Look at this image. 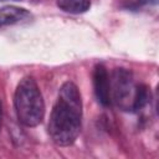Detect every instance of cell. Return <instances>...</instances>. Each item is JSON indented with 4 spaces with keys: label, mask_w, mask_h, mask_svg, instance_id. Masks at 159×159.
<instances>
[{
    "label": "cell",
    "mask_w": 159,
    "mask_h": 159,
    "mask_svg": "<svg viewBox=\"0 0 159 159\" xmlns=\"http://www.w3.org/2000/svg\"><path fill=\"white\" fill-rule=\"evenodd\" d=\"M82 99L73 82H65L58 92L48 120V134L60 147L73 144L81 132Z\"/></svg>",
    "instance_id": "obj_1"
},
{
    "label": "cell",
    "mask_w": 159,
    "mask_h": 159,
    "mask_svg": "<svg viewBox=\"0 0 159 159\" xmlns=\"http://www.w3.org/2000/svg\"><path fill=\"white\" fill-rule=\"evenodd\" d=\"M14 106L19 122L25 127L39 125L45 116L41 91L32 77H24L15 89Z\"/></svg>",
    "instance_id": "obj_2"
},
{
    "label": "cell",
    "mask_w": 159,
    "mask_h": 159,
    "mask_svg": "<svg viewBox=\"0 0 159 159\" xmlns=\"http://www.w3.org/2000/svg\"><path fill=\"white\" fill-rule=\"evenodd\" d=\"M135 87L133 75L127 68H114L109 80L111 101L123 111H132L135 94Z\"/></svg>",
    "instance_id": "obj_3"
},
{
    "label": "cell",
    "mask_w": 159,
    "mask_h": 159,
    "mask_svg": "<svg viewBox=\"0 0 159 159\" xmlns=\"http://www.w3.org/2000/svg\"><path fill=\"white\" fill-rule=\"evenodd\" d=\"M93 87L98 102L103 107H108L111 104L109 76L103 65H96L93 70Z\"/></svg>",
    "instance_id": "obj_4"
},
{
    "label": "cell",
    "mask_w": 159,
    "mask_h": 159,
    "mask_svg": "<svg viewBox=\"0 0 159 159\" xmlns=\"http://www.w3.org/2000/svg\"><path fill=\"white\" fill-rule=\"evenodd\" d=\"M30 19H31V14L24 7L9 5L0 9V29L5 26L21 24L29 21Z\"/></svg>",
    "instance_id": "obj_5"
},
{
    "label": "cell",
    "mask_w": 159,
    "mask_h": 159,
    "mask_svg": "<svg viewBox=\"0 0 159 159\" xmlns=\"http://www.w3.org/2000/svg\"><path fill=\"white\" fill-rule=\"evenodd\" d=\"M57 6L70 14H83L91 6V0H57Z\"/></svg>",
    "instance_id": "obj_6"
},
{
    "label": "cell",
    "mask_w": 159,
    "mask_h": 159,
    "mask_svg": "<svg viewBox=\"0 0 159 159\" xmlns=\"http://www.w3.org/2000/svg\"><path fill=\"white\" fill-rule=\"evenodd\" d=\"M149 101H150V92H149V88H148L145 84H137L132 111H135V112H137V111L143 109V108L148 104Z\"/></svg>",
    "instance_id": "obj_7"
},
{
    "label": "cell",
    "mask_w": 159,
    "mask_h": 159,
    "mask_svg": "<svg viewBox=\"0 0 159 159\" xmlns=\"http://www.w3.org/2000/svg\"><path fill=\"white\" fill-rule=\"evenodd\" d=\"M1 118H2V112H1V103H0V129H1Z\"/></svg>",
    "instance_id": "obj_8"
},
{
    "label": "cell",
    "mask_w": 159,
    "mask_h": 159,
    "mask_svg": "<svg viewBox=\"0 0 159 159\" xmlns=\"http://www.w3.org/2000/svg\"><path fill=\"white\" fill-rule=\"evenodd\" d=\"M0 1H4V0H0Z\"/></svg>",
    "instance_id": "obj_9"
}]
</instances>
